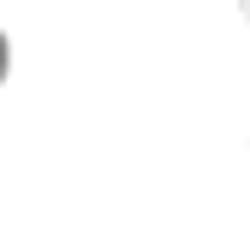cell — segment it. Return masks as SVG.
Wrapping results in <instances>:
<instances>
[{
    "mask_svg": "<svg viewBox=\"0 0 250 250\" xmlns=\"http://www.w3.org/2000/svg\"><path fill=\"white\" fill-rule=\"evenodd\" d=\"M6 70H12V41H6V29H0V82H6Z\"/></svg>",
    "mask_w": 250,
    "mask_h": 250,
    "instance_id": "obj_1",
    "label": "cell"
},
{
    "mask_svg": "<svg viewBox=\"0 0 250 250\" xmlns=\"http://www.w3.org/2000/svg\"><path fill=\"white\" fill-rule=\"evenodd\" d=\"M245 18H250V0H245Z\"/></svg>",
    "mask_w": 250,
    "mask_h": 250,
    "instance_id": "obj_2",
    "label": "cell"
}]
</instances>
